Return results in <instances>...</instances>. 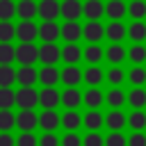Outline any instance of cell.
I'll return each mask as SVG.
<instances>
[{
  "instance_id": "obj_11",
  "label": "cell",
  "mask_w": 146,
  "mask_h": 146,
  "mask_svg": "<svg viewBox=\"0 0 146 146\" xmlns=\"http://www.w3.org/2000/svg\"><path fill=\"white\" fill-rule=\"evenodd\" d=\"M82 34H84V39H89L91 43H96V41H100V39H103L105 27H103L98 21H89V23L82 27Z\"/></svg>"
},
{
  "instance_id": "obj_49",
  "label": "cell",
  "mask_w": 146,
  "mask_h": 146,
  "mask_svg": "<svg viewBox=\"0 0 146 146\" xmlns=\"http://www.w3.org/2000/svg\"><path fill=\"white\" fill-rule=\"evenodd\" d=\"M16 141L11 139V135L9 132H0V146H14Z\"/></svg>"
},
{
  "instance_id": "obj_17",
  "label": "cell",
  "mask_w": 146,
  "mask_h": 146,
  "mask_svg": "<svg viewBox=\"0 0 146 146\" xmlns=\"http://www.w3.org/2000/svg\"><path fill=\"white\" fill-rule=\"evenodd\" d=\"M80 14H82V5L78 0H64L62 2V16L66 21H75Z\"/></svg>"
},
{
  "instance_id": "obj_2",
  "label": "cell",
  "mask_w": 146,
  "mask_h": 146,
  "mask_svg": "<svg viewBox=\"0 0 146 146\" xmlns=\"http://www.w3.org/2000/svg\"><path fill=\"white\" fill-rule=\"evenodd\" d=\"M39 103V91H34L32 87H21L16 91V105L21 110H32Z\"/></svg>"
},
{
  "instance_id": "obj_34",
  "label": "cell",
  "mask_w": 146,
  "mask_h": 146,
  "mask_svg": "<svg viewBox=\"0 0 146 146\" xmlns=\"http://www.w3.org/2000/svg\"><path fill=\"white\" fill-rule=\"evenodd\" d=\"M84 103H87V107H91V110H96V107H100V103H103V94L98 91V89H89L87 94H84Z\"/></svg>"
},
{
  "instance_id": "obj_44",
  "label": "cell",
  "mask_w": 146,
  "mask_h": 146,
  "mask_svg": "<svg viewBox=\"0 0 146 146\" xmlns=\"http://www.w3.org/2000/svg\"><path fill=\"white\" fill-rule=\"evenodd\" d=\"M82 146H105V139H103L98 132H89V135L82 139Z\"/></svg>"
},
{
  "instance_id": "obj_41",
  "label": "cell",
  "mask_w": 146,
  "mask_h": 146,
  "mask_svg": "<svg viewBox=\"0 0 146 146\" xmlns=\"http://www.w3.org/2000/svg\"><path fill=\"white\" fill-rule=\"evenodd\" d=\"M130 82H132L135 87L144 84V82H146V71H144L141 66H135V68L130 71Z\"/></svg>"
},
{
  "instance_id": "obj_18",
  "label": "cell",
  "mask_w": 146,
  "mask_h": 146,
  "mask_svg": "<svg viewBox=\"0 0 146 146\" xmlns=\"http://www.w3.org/2000/svg\"><path fill=\"white\" fill-rule=\"evenodd\" d=\"M125 11H128V7L123 5V0H110L107 7H105V14H107L112 21H121Z\"/></svg>"
},
{
  "instance_id": "obj_30",
  "label": "cell",
  "mask_w": 146,
  "mask_h": 146,
  "mask_svg": "<svg viewBox=\"0 0 146 146\" xmlns=\"http://www.w3.org/2000/svg\"><path fill=\"white\" fill-rule=\"evenodd\" d=\"M11 59H16V48H11V43H0V66H9Z\"/></svg>"
},
{
  "instance_id": "obj_13",
  "label": "cell",
  "mask_w": 146,
  "mask_h": 146,
  "mask_svg": "<svg viewBox=\"0 0 146 146\" xmlns=\"http://www.w3.org/2000/svg\"><path fill=\"white\" fill-rule=\"evenodd\" d=\"M105 36L110 39V41H121V39H125L128 36V27H123L121 25V21H112L107 27H105Z\"/></svg>"
},
{
  "instance_id": "obj_5",
  "label": "cell",
  "mask_w": 146,
  "mask_h": 146,
  "mask_svg": "<svg viewBox=\"0 0 146 146\" xmlns=\"http://www.w3.org/2000/svg\"><path fill=\"white\" fill-rule=\"evenodd\" d=\"M39 103L43 105V110H55L62 103V94L55 87H43V91H39Z\"/></svg>"
},
{
  "instance_id": "obj_47",
  "label": "cell",
  "mask_w": 146,
  "mask_h": 146,
  "mask_svg": "<svg viewBox=\"0 0 146 146\" xmlns=\"http://www.w3.org/2000/svg\"><path fill=\"white\" fill-rule=\"evenodd\" d=\"M128 146H146V135L144 132H132L128 137Z\"/></svg>"
},
{
  "instance_id": "obj_16",
  "label": "cell",
  "mask_w": 146,
  "mask_h": 146,
  "mask_svg": "<svg viewBox=\"0 0 146 146\" xmlns=\"http://www.w3.org/2000/svg\"><path fill=\"white\" fill-rule=\"evenodd\" d=\"M39 80L43 82V87H55V82L62 80V73L55 68V66H43L39 71Z\"/></svg>"
},
{
  "instance_id": "obj_37",
  "label": "cell",
  "mask_w": 146,
  "mask_h": 146,
  "mask_svg": "<svg viewBox=\"0 0 146 146\" xmlns=\"http://www.w3.org/2000/svg\"><path fill=\"white\" fill-rule=\"evenodd\" d=\"M128 57H130L135 64H141V62L146 59V48H144L141 43H135V46L128 50Z\"/></svg>"
},
{
  "instance_id": "obj_26",
  "label": "cell",
  "mask_w": 146,
  "mask_h": 146,
  "mask_svg": "<svg viewBox=\"0 0 146 146\" xmlns=\"http://www.w3.org/2000/svg\"><path fill=\"white\" fill-rule=\"evenodd\" d=\"M84 125L91 130V132H96L98 128H100V123H103V116H100V112H96V110H91V112H87L84 114Z\"/></svg>"
},
{
  "instance_id": "obj_23",
  "label": "cell",
  "mask_w": 146,
  "mask_h": 146,
  "mask_svg": "<svg viewBox=\"0 0 146 146\" xmlns=\"http://www.w3.org/2000/svg\"><path fill=\"white\" fill-rule=\"evenodd\" d=\"M105 123H107V128H112V132H121V128H123V123H125V116L121 114V110H112V112L107 114Z\"/></svg>"
},
{
  "instance_id": "obj_22",
  "label": "cell",
  "mask_w": 146,
  "mask_h": 146,
  "mask_svg": "<svg viewBox=\"0 0 146 146\" xmlns=\"http://www.w3.org/2000/svg\"><path fill=\"white\" fill-rule=\"evenodd\" d=\"M82 71L80 68H75V66H66L64 71H62V80H64V84H68V87H75L80 80H82Z\"/></svg>"
},
{
  "instance_id": "obj_29",
  "label": "cell",
  "mask_w": 146,
  "mask_h": 146,
  "mask_svg": "<svg viewBox=\"0 0 146 146\" xmlns=\"http://www.w3.org/2000/svg\"><path fill=\"white\" fill-rule=\"evenodd\" d=\"M16 80V71L11 66H0V89H9Z\"/></svg>"
},
{
  "instance_id": "obj_19",
  "label": "cell",
  "mask_w": 146,
  "mask_h": 146,
  "mask_svg": "<svg viewBox=\"0 0 146 146\" xmlns=\"http://www.w3.org/2000/svg\"><path fill=\"white\" fill-rule=\"evenodd\" d=\"M62 103H64V107H68V110H75V107L82 103V96H80V91H78V89L68 87V89L62 94Z\"/></svg>"
},
{
  "instance_id": "obj_39",
  "label": "cell",
  "mask_w": 146,
  "mask_h": 146,
  "mask_svg": "<svg viewBox=\"0 0 146 146\" xmlns=\"http://www.w3.org/2000/svg\"><path fill=\"white\" fill-rule=\"evenodd\" d=\"M16 14V7L11 0H0V21H9Z\"/></svg>"
},
{
  "instance_id": "obj_7",
  "label": "cell",
  "mask_w": 146,
  "mask_h": 146,
  "mask_svg": "<svg viewBox=\"0 0 146 146\" xmlns=\"http://www.w3.org/2000/svg\"><path fill=\"white\" fill-rule=\"evenodd\" d=\"M39 123V116L32 112V110H21V114L16 116V125L23 130V132H32Z\"/></svg>"
},
{
  "instance_id": "obj_35",
  "label": "cell",
  "mask_w": 146,
  "mask_h": 146,
  "mask_svg": "<svg viewBox=\"0 0 146 146\" xmlns=\"http://www.w3.org/2000/svg\"><path fill=\"white\" fill-rule=\"evenodd\" d=\"M14 125H16V116H14L9 110H0V130L7 132V130H11Z\"/></svg>"
},
{
  "instance_id": "obj_48",
  "label": "cell",
  "mask_w": 146,
  "mask_h": 146,
  "mask_svg": "<svg viewBox=\"0 0 146 146\" xmlns=\"http://www.w3.org/2000/svg\"><path fill=\"white\" fill-rule=\"evenodd\" d=\"M123 78H125V75H123V71H121V68H112V71L107 73V80H110L112 84H121V82H123Z\"/></svg>"
},
{
  "instance_id": "obj_25",
  "label": "cell",
  "mask_w": 146,
  "mask_h": 146,
  "mask_svg": "<svg viewBox=\"0 0 146 146\" xmlns=\"http://www.w3.org/2000/svg\"><path fill=\"white\" fill-rule=\"evenodd\" d=\"M80 123H82V119H80V114H78L75 110H68V112H64V116H62V125H64V128H68V130L73 132V130H75Z\"/></svg>"
},
{
  "instance_id": "obj_42",
  "label": "cell",
  "mask_w": 146,
  "mask_h": 146,
  "mask_svg": "<svg viewBox=\"0 0 146 146\" xmlns=\"http://www.w3.org/2000/svg\"><path fill=\"white\" fill-rule=\"evenodd\" d=\"M16 146H39V139L32 132H21L16 139Z\"/></svg>"
},
{
  "instance_id": "obj_15",
  "label": "cell",
  "mask_w": 146,
  "mask_h": 146,
  "mask_svg": "<svg viewBox=\"0 0 146 146\" xmlns=\"http://www.w3.org/2000/svg\"><path fill=\"white\" fill-rule=\"evenodd\" d=\"M16 80L23 84V87H32L36 80H39V73L32 68V66H21L16 71Z\"/></svg>"
},
{
  "instance_id": "obj_31",
  "label": "cell",
  "mask_w": 146,
  "mask_h": 146,
  "mask_svg": "<svg viewBox=\"0 0 146 146\" xmlns=\"http://www.w3.org/2000/svg\"><path fill=\"white\" fill-rule=\"evenodd\" d=\"M82 57H84L89 64H94V66H96V64L100 62V57H103V50H100V46L91 43V46H87V48H84V55H82Z\"/></svg>"
},
{
  "instance_id": "obj_10",
  "label": "cell",
  "mask_w": 146,
  "mask_h": 146,
  "mask_svg": "<svg viewBox=\"0 0 146 146\" xmlns=\"http://www.w3.org/2000/svg\"><path fill=\"white\" fill-rule=\"evenodd\" d=\"M80 36H82V27L78 25V21H66V23L62 25V39H64V41L75 43Z\"/></svg>"
},
{
  "instance_id": "obj_21",
  "label": "cell",
  "mask_w": 146,
  "mask_h": 146,
  "mask_svg": "<svg viewBox=\"0 0 146 146\" xmlns=\"http://www.w3.org/2000/svg\"><path fill=\"white\" fill-rule=\"evenodd\" d=\"M84 52L80 50V46L78 43H68V46H64V50H62V57H64V62H68L71 66L75 64V62H80V57H82Z\"/></svg>"
},
{
  "instance_id": "obj_27",
  "label": "cell",
  "mask_w": 146,
  "mask_h": 146,
  "mask_svg": "<svg viewBox=\"0 0 146 146\" xmlns=\"http://www.w3.org/2000/svg\"><path fill=\"white\" fill-rule=\"evenodd\" d=\"M128 14H130L135 21H141V18L146 16V2H144V0H132V2L128 5Z\"/></svg>"
},
{
  "instance_id": "obj_43",
  "label": "cell",
  "mask_w": 146,
  "mask_h": 146,
  "mask_svg": "<svg viewBox=\"0 0 146 146\" xmlns=\"http://www.w3.org/2000/svg\"><path fill=\"white\" fill-rule=\"evenodd\" d=\"M105 146H128V139L121 132H110V137L105 139Z\"/></svg>"
},
{
  "instance_id": "obj_4",
  "label": "cell",
  "mask_w": 146,
  "mask_h": 146,
  "mask_svg": "<svg viewBox=\"0 0 146 146\" xmlns=\"http://www.w3.org/2000/svg\"><path fill=\"white\" fill-rule=\"evenodd\" d=\"M39 36L43 39V43H55L59 36H62V27L55 23V21H43L39 25Z\"/></svg>"
},
{
  "instance_id": "obj_28",
  "label": "cell",
  "mask_w": 146,
  "mask_h": 146,
  "mask_svg": "<svg viewBox=\"0 0 146 146\" xmlns=\"http://www.w3.org/2000/svg\"><path fill=\"white\" fill-rule=\"evenodd\" d=\"M128 123H130V128H135V132H141V128H146V114L141 110H135L128 116Z\"/></svg>"
},
{
  "instance_id": "obj_8",
  "label": "cell",
  "mask_w": 146,
  "mask_h": 146,
  "mask_svg": "<svg viewBox=\"0 0 146 146\" xmlns=\"http://www.w3.org/2000/svg\"><path fill=\"white\" fill-rule=\"evenodd\" d=\"M59 14H62V5H59L57 0H41V5H39V16H41L43 21H55Z\"/></svg>"
},
{
  "instance_id": "obj_40",
  "label": "cell",
  "mask_w": 146,
  "mask_h": 146,
  "mask_svg": "<svg viewBox=\"0 0 146 146\" xmlns=\"http://www.w3.org/2000/svg\"><path fill=\"white\" fill-rule=\"evenodd\" d=\"M107 103L116 110V107H121L123 103H125V96H123V91L121 89H112L110 94H107Z\"/></svg>"
},
{
  "instance_id": "obj_3",
  "label": "cell",
  "mask_w": 146,
  "mask_h": 146,
  "mask_svg": "<svg viewBox=\"0 0 146 146\" xmlns=\"http://www.w3.org/2000/svg\"><path fill=\"white\" fill-rule=\"evenodd\" d=\"M16 36L21 39V43H32L36 36H39V27L32 23V21H21L16 25Z\"/></svg>"
},
{
  "instance_id": "obj_36",
  "label": "cell",
  "mask_w": 146,
  "mask_h": 146,
  "mask_svg": "<svg viewBox=\"0 0 146 146\" xmlns=\"http://www.w3.org/2000/svg\"><path fill=\"white\" fill-rule=\"evenodd\" d=\"M82 78H84V82H89V84H98V82L103 80V71H100L98 66H89Z\"/></svg>"
},
{
  "instance_id": "obj_33",
  "label": "cell",
  "mask_w": 146,
  "mask_h": 146,
  "mask_svg": "<svg viewBox=\"0 0 146 146\" xmlns=\"http://www.w3.org/2000/svg\"><path fill=\"white\" fill-rule=\"evenodd\" d=\"M16 36V27L9 21H0V43H9Z\"/></svg>"
},
{
  "instance_id": "obj_12",
  "label": "cell",
  "mask_w": 146,
  "mask_h": 146,
  "mask_svg": "<svg viewBox=\"0 0 146 146\" xmlns=\"http://www.w3.org/2000/svg\"><path fill=\"white\" fill-rule=\"evenodd\" d=\"M82 14H84L89 21H96V18H100V16L105 14V7H103L100 0H87V2L82 5Z\"/></svg>"
},
{
  "instance_id": "obj_46",
  "label": "cell",
  "mask_w": 146,
  "mask_h": 146,
  "mask_svg": "<svg viewBox=\"0 0 146 146\" xmlns=\"http://www.w3.org/2000/svg\"><path fill=\"white\" fill-rule=\"evenodd\" d=\"M62 146H82V139L75 132H68V135L62 137Z\"/></svg>"
},
{
  "instance_id": "obj_45",
  "label": "cell",
  "mask_w": 146,
  "mask_h": 146,
  "mask_svg": "<svg viewBox=\"0 0 146 146\" xmlns=\"http://www.w3.org/2000/svg\"><path fill=\"white\" fill-rule=\"evenodd\" d=\"M62 141L55 137V132H43V137L39 139V146H59Z\"/></svg>"
},
{
  "instance_id": "obj_9",
  "label": "cell",
  "mask_w": 146,
  "mask_h": 146,
  "mask_svg": "<svg viewBox=\"0 0 146 146\" xmlns=\"http://www.w3.org/2000/svg\"><path fill=\"white\" fill-rule=\"evenodd\" d=\"M59 123H62V116H59L55 110H43V112L39 114V125H41L46 132H52Z\"/></svg>"
},
{
  "instance_id": "obj_24",
  "label": "cell",
  "mask_w": 146,
  "mask_h": 146,
  "mask_svg": "<svg viewBox=\"0 0 146 146\" xmlns=\"http://www.w3.org/2000/svg\"><path fill=\"white\" fill-rule=\"evenodd\" d=\"M128 103H130L135 110H141V107L146 105V91H144L141 87H135V89L130 91V96H128Z\"/></svg>"
},
{
  "instance_id": "obj_32",
  "label": "cell",
  "mask_w": 146,
  "mask_h": 146,
  "mask_svg": "<svg viewBox=\"0 0 146 146\" xmlns=\"http://www.w3.org/2000/svg\"><path fill=\"white\" fill-rule=\"evenodd\" d=\"M107 59H110L112 64H121V62L125 59V50L121 48V43H112V46L107 48Z\"/></svg>"
},
{
  "instance_id": "obj_6",
  "label": "cell",
  "mask_w": 146,
  "mask_h": 146,
  "mask_svg": "<svg viewBox=\"0 0 146 146\" xmlns=\"http://www.w3.org/2000/svg\"><path fill=\"white\" fill-rule=\"evenodd\" d=\"M59 57H62V50H59L55 43H43V46L39 48V59L43 62V66H52Z\"/></svg>"
},
{
  "instance_id": "obj_1",
  "label": "cell",
  "mask_w": 146,
  "mask_h": 146,
  "mask_svg": "<svg viewBox=\"0 0 146 146\" xmlns=\"http://www.w3.org/2000/svg\"><path fill=\"white\" fill-rule=\"evenodd\" d=\"M16 59L21 62V66H32L39 59V48L34 43H21L16 48Z\"/></svg>"
},
{
  "instance_id": "obj_38",
  "label": "cell",
  "mask_w": 146,
  "mask_h": 146,
  "mask_svg": "<svg viewBox=\"0 0 146 146\" xmlns=\"http://www.w3.org/2000/svg\"><path fill=\"white\" fill-rule=\"evenodd\" d=\"M16 103V94L11 89H0V110H9Z\"/></svg>"
},
{
  "instance_id": "obj_20",
  "label": "cell",
  "mask_w": 146,
  "mask_h": 146,
  "mask_svg": "<svg viewBox=\"0 0 146 146\" xmlns=\"http://www.w3.org/2000/svg\"><path fill=\"white\" fill-rule=\"evenodd\" d=\"M128 36L135 43H141L146 39V25H144V21H132L130 27H128Z\"/></svg>"
},
{
  "instance_id": "obj_14",
  "label": "cell",
  "mask_w": 146,
  "mask_h": 146,
  "mask_svg": "<svg viewBox=\"0 0 146 146\" xmlns=\"http://www.w3.org/2000/svg\"><path fill=\"white\" fill-rule=\"evenodd\" d=\"M16 14L23 21H32L34 14H39V5H34V0H21L18 7H16Z\"/></svg>"
}]
</instances>
